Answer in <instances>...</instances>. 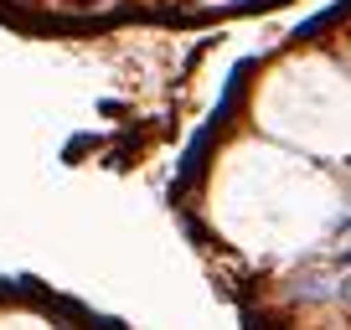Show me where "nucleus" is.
<instances>
[{"label": "nucleus", "mask_w": 351, "mask_h": 330, "mask_svg": "<svg viewBox=\"0 0 351 330\" xmlns=\"http://www.w3.org/2000/svg\"><path fill=\"white\" fill-rule=\"evenodd\" d=\"M336 232H351V212H346V217H336Z\"/></svg>", "instance_id": "3"}, {"label": "nucleus", "mask_w": 351, "mask_h": 330, "mask_svg": "<svg viewBox=\"0 0 351 330\" xmlns=\"http://www.w3.org/2000/svg\"><path fill=\"white\" fill-rule=\"evenodd\" d=\"M295 299H336V284H330V279H300L295 284Z\"/></svg>", "instance_id": "1"}, {"label": "nucleus", "mask_w": 351, "mask_h": 330, "mask_svg": "<svg viewBox=\"0 0 351 330\" xmlns=\"http://www.w3.org/2000/svg\"><path fill=\"white\" fill-rule=\"evenodd\" d=\"M330 268H336V274H351V248H346V253H336V258H330Z\"/></svg>", "instance_id": "2"}]
</instances>
